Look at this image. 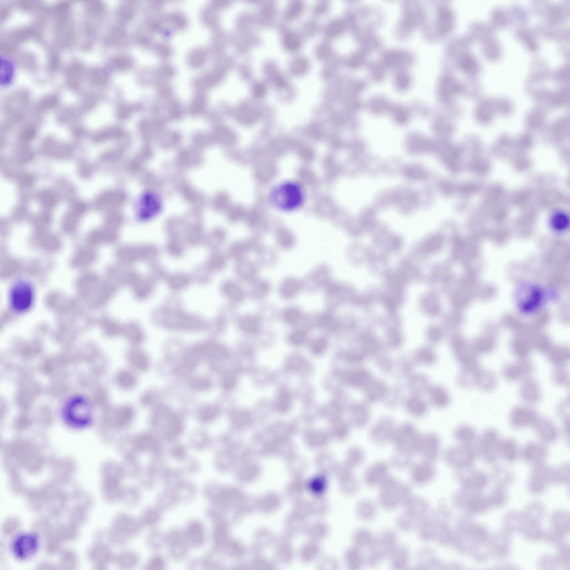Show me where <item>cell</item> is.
Wrapping results in <instances>:
<instances>
[{
	"label": "cell",
	"mask_w": 570,
	"mask_h": 570,
	"mask_svg": "<svg viewBox=\"0 0 570 570\" xmlns=\"http://www.w3.org/2000/svg\"><path fill=\"white\" fill-rule=\"evenodd\" d=\"M498 451L507 459H514L519 453L516 442L511 438L502 439L499 443Z\"/></svg>",
	"instance_id": "16"
},
{
	"label": "cell",
	"mask_w": 570,
	"mask_h": 570,
	"mask_svg": "<svg viewBox=\"0 0 570 570\" xmlns=\"http://www.w3.org/2000/svg\"><path fill=\"white\" fill-rule=\"evenodd\" d=\"M146 544L150 549L159 550L166 544V536L158 531L151 532L146 538Z\"/></svg>",
	"instance_id": "23"
},
{
	"label": "cell",
	"mask_w": 570,
	"mask_h": 570,
	"mask_svg": "<svg viewBox=\"0 0 570 570\" xmlns=\"http://www.w3.org/2000/svg\"><path fill=\"white\" fill-rule=\"evenodd\" d=\"M537 436L545 443L555 442L558 438L559 431L554 422L547 418L539 417L533 426Z\"/></svg>",
	"instance_id": "9"
},
{
	"label": "cell",
	"mask_w": 570,
	"mask_h": 570,
	"mask_svg": "<svg viewBox=\"0 0 570 570\" xmlns=\"http://www.w3.org/2000/svg\"><path fill=\"white\" fill-rule=\"evenodd\" d=\"M552 373V381L558 386H565L569 382V373L566 367H554Z\"/></svg>",
	"instance_id": "22"
},
{
	"label": "cell",
	"mask_w": 570,
	"mask_h": 570,
	"mask_svg": "<svg viewBox=\"0 0 570 570\" xmlns=\"http://www.w3.org/2000/svg\"><path fill=\"white\" fill-rule=\"evenodd\" d=\"M501 439L498 432L494 428H487L481 434L479 441L480 451L486 455H490L498 451Z\"/></svg>",
	"instance_id": "10"
},
{
	"label": "cell",
	"mask_w": 570,
	"mask_h": 570,
	"mask_svg": "<svg viewBox=\"0 0 570 570\" xmlns=\"http://www.w3.org/2000/svg\"><path fill=\"white\" fill-rule=\"evenodd\" d=\"M189 545L187 541H183L168 546L170 556L175 560H181L187 555Z\"/></svg>",
	"instance_id": "21"
},
{
	"label": "cell",
	"mask_w": 570,
	"mask_h": 570,
	"mask_svg": "<svg viewBox=\"0 0 570 570\" xmlns=\"http://www.w3.org/2000/svg\"><path fill=\"white\" fill-rule=\"evenodd\" d=\"M209 385L207 381H204L203 379H198L197 381H195L193 383V387L195 389H204L208 387Z\"/></svg>",
	"instance_id": "38"
},
{
	"label": "cell",
	"mask_w": 570,
	"mask_h": 570,
	"mask_svg": "<svg viewBox=\"0 0 570 570\" xmlns=\"http://www.w3.org/2000/svg\"><path fill=\"white\" fill-rule=\"evenodd\" d=\"M162 509L158 506H149L143 511L140 519L142 526L146 527H154L160 522L162 517Z\"/></svg>",
	"instance_id": "15"
},
{
	"label": "cell",
	"mask_w": 570,
	"mask_h": 570,
	"mask_svg": "<svg viewBox=\"0 0 570 570\" xmlns=\"http://www.w3.org/2000/svg\"><path fill=\"white\" fill-rule=\"evenodd\" d=\"M569 401L566 400L561 401L557 406L558 414L564 421L569 420Z\"/></svg>",
	"instance_id": "32"
},
{
	"label": "cell",
	"mask_w": 570,
	"mask_h": 570,
	"mask_svg": "<svg viewBox=\"0 0 570 570\" xmlns=\"http://www.w3.org/2000/svg\"><path fill=\"white\" fill-rule=\"evenodd\" d=\"M34 298V289L29 282L23 280H18L10 291V307L16 313H25L33 305Z\"/></svg>",
	"instance_id": "4"
},
{
	"label": "cell",
	"mask_w": 570,
	"mask_h": 570,
	"mask_svg": "<svg viewBox=\"0 0 570 570\" xmlns=\"http://www.w3.org/2000/svg\"><path fill=\"white\" fill-rule=\"evenodd\" d=\"M326 347V342L323 339L317 340L312 346V350L316 354L322 353Z\"/></svg>",
	"instance_id": "35"
},
{
	"label": "cell",
	"mask_w": 570,
	"mask_h": 570,
	"mask_svg": "<svg viewBox=\"0 0 570 570\" xmlns=\"http://www.w3.org/2000/svg\"><path fill=\"white\" fill-rule=\"evenodd\" d=\"M512 352L517 359H523L529 358L531 350L527 344L516 342L512 346Z\"/></svg>",
	"instance_id": "27"
},
{
	"label": "cell",
	"mask_w": 570,
	"mask_h": 570,
	"mask_svg": "<svg viewBox=\"0 0 570 570\" xmlns=\"http://www.w3.org/2000/svg\"><path fill=\"white\" fill-rule=\"evenodd\" d=\"M550 293L538 284L529 281L521 282L514 292V300L517 310L524 316H531L539 312L550 296Z\"/></svg>",
	"instance_id": "1"
},
{
	"label": "cell",
	"mask_w": 570,
	"mask_h": 570,
	"mask_svg": "<svg viewBox=\"0 0 570 570\" xmlns=\"http://www.w3.org/2000/svg\"><path fill=\"white\" fill-rule=\"evenodd\" d=\"M498 385V378L495 373L487 370L480 369L476 374L475 387L482 392L490 393L495 390Z\"/></svg>",
	"instance_id": "12"
},
{
	"label": "cell",
	"mask_w": 570,
	"mask_h": 570,
	"mask_svg": "<svg viewBox=\"0 0 570 570\" xmlns=\"http://www.w3.org/2000/svg\"><path fill=\"white\" fill-rule=\"evenodd\" d=\"M546 454L544 445L539 442L529 443L523 449V454L528 459H539L544 457Z\"/></svg>",
	"instance_id": "18"
},
{
	"label": "cell",
	"mask_w": 570,
	"mask_h": 570,
	"mask_svg": "<svg viewBox=\"0 0 570 570\" xmlns=\"http://www.w3.org/2000/svg\"><path fill=\"white\" fill-rule=\"evenodd\" d=\"M10 547L11 552L16 558L26 561L34 557L39 551L40 540L34 533H21L14 537Z\"/></svg>",
	"instance_id": "5"
},
{
	"label": "cell",
	"mask_w": 570,
	"mask_h": 570,
	"mask_svg": "<svg viewBox=\"0 0 570 570\" xmlns=\"http://www.w3.org/2000/svg\"><path fill=\"white\" fill-rule=\"evenodd\" d=\"M181 423L176 419H172L169 427L167 429V434L169 437H173L177 435L181 431Z\"/></svg>",
	"instance_id": "33"
},
{
	"label": "cell",
	"mask_w": 570,
	"mask_h": 570,
	"mask_svg": "<svg viewBox=\"0 0 570 570\" xmlns=\"http://www.w3.org/2000/svg\"><path fill=\"white\" fill-rule=\"evenodd\" d=\"M166 565V561L164 558L160 555H154L151 557L146 564L147 568L151 569H164Z\"/></svg>",
	"instance_id": "29"
},
{
	"label": "cell",
	"mask_w": 570,
	"mask_h": 570,
	"mask_svg": "<svg viewBox=\"0 0 570 570\" xmlns=\"http://www.w3.org/2000/svg\"><path fill=\"white\" fill-rule=\"evenodd\" d=\"M290 405V397L288 393L282 392L279 396L278 400V408L281 411H286L289 409Z\"/></svg>",
	"instance_id": "30"
},
{
	"label": "cell",
	"mask_w": 570,
	"mask_h": 570,
	"mask_svg": "<svg viewBox=\"0 0 570 570\" xmlns=\"http://www.w3.org/2000/svg\"><path fill=\"white\" fill-rule=\"evenodd\" d=\"M305 193L299 184L294 182L282 183L273 189L270 195V203L282 211H292L300 208Z\"/></svg>",
	"instance_id": "3"
},
{
	"label": "cell",
	"mask_w": 570,
	"mask_h": 570,
	"mask_svg": "<svg viewBox=\"0 0 570 570\" xmlns=\"http://www.w3.org/2000/svg\"><path fill=\"white\" fill-rule=\"evenodd\" d=\"M161 478L167 489L172 490L175 489L183 481L182 472L175 470H167Z\"/></svg>",
	"instance_id": "19"
},
{
	"label": "cell",
	"mask_w": 570,
	"mask_h": 570,
	"mask_svg": "<svg viewBox=\"0 0 570 570\" xmlns=\"http://www.w3.org/2000/svg\"><path fill=\"white\" fill-rule=\"evenodd\" d=\"M535 371L534 363L530 358L509 362L502 368V376L506 381L514 382L531 377Z\"/></svg>",
	"instance_id": "6"
},
{
	"label": "cell",
	"mask_w": 570,
	"mask_h": 570,
	"mask_svg": "<svg viewBox=\"0 0 570 570\" xmlns=\"http://www.w3.org/2000/svg\"><path fill=\"white\" fill-rule=\"evenodd\" d=\"M539 417L538 411L533 407L528 404L519 405L514 407L510 412L509 421L513 428L520 430L533 427Z\"/></svg>",
	"instance_id": "7"
},
{
	"label": "cell",
	"mask_w": 570,
	"mask_h": 570,
	"mask_svg": "<svg viewBox=\"0 0 570 570\" xmlns=\"http://www.w3.org/2000/svg\"><path fill=\"white\" fill-rule=\"evenodd\" d=\"M305 336L302 333L297 332L292 336L291 340L295 344H301L305 340Z\"/></svg>",
	"instance_id": "37"
},
{
	"label": "cell",
	"mask_w": 570,
	"mask_h": 570,
	"mask_svg": "<svg viewBox=\"0 0 570 570\" xmlns=\"http://www.w3.org/2000/svg\"><path fill=\"white\" fill-rule=\"evenodd\" d=\"M184 532L189 546L199 547L204 544L205 532L200 521L194 520L189 523Z\"/></svg>",
	"instance_id": "11"
},
{
	"label": "cell",
	"mask_w": 570,
	"mask_h": 570,
	"mask_svg": "<svg viewBox=\"0 0 570 570\" xmlns=\"http://www.w3.org/2000/svg\"><path fill=\"white\" fill-rule=\"evenodd\" d=\"M476 372L462 371L458 377L460 386L465 389H471L475 387V376Z\"/></svg>",
	"instance_id": "25"
},
{
	"label": "cell",
	"mask_w": 570,
	"mask_h": 570,
	"mask_svg": "<svg viewBox=\"0 0 570 570\" xmlns=\"http://www.w3.org/2000/svg\"><path fill=\"white\" fill-rule=\"evenodd\" d=\"M173 491L178 502H187L194 497L196 494V487L192 483L183 480Z\"/></svg>",
	"instance_id": "14"
},
{
	"label": "cell",
	"mask_w": 570,
	"mask_h": 570,
	"mask_svg": "<svg viewBox=\"0 0 570 570\" xmlns=\"http://www.w3.org/2000/svg\"><path fill=\"white\" fill-rule=\"evenodd\" d=\"M177 502V499L173 491L167 489L160 494L157 506L162 510H168L175 506Z\"/></svg>",
	"instance_id": "20"
},
{
	"label": "cell",
	"mask_w": 570,
	"mask_h": 570,
	"mask_svg": "<svg viewBox=\"0 0 570 570\" xmlns=\"http://www.w3.org/2000/svg\"><path fill=\"white\" fill-rule=\"evenodd\" d=\"M135 448L138 451H150L156 450L157 443L155 439L150 436L139 437L135 442Z\"/></svg>",
	"instance_id": "24"
},
{
	"label": "cell",
	"mask_w": 570,
	"mask_h": 570,
	"mask_svg": "<svg viewBox=\"0 0 570 570\" xmlns=\"http://www.w3.org/2000/svg\"><path fill=\"white\" fill-rule=\"evenodd\" d=\"M218 413V409L215 406L206 407L200 412V417L202 421L208 422L213 420Z\"/></svg>",
	"instance_id": "31"
},
{
	"label": "cell",
	"mask_w": 570,
	"mask_h": 570,
	"mask_svg": "<svg viewBox=\"0 0 570 570\" xmlns=\"http://www.w3.org/2000/svg\"><path fill=\"white\" fill-rule=\"evenodd\" d=\"M174 456L177 458H181L183 457L184 452L182 448H178L175 449V451L173 452Z\"/></svg>",
	"instance_id": "39"
},
{
	"label": "cell",
	"mask_w": 570,
	"mask_h": 570,
	"mask_svg": "<svg viewBox=\"0 0 570 570\" xmlns=\"http://www.w3.org/2000/svg\"><path fill=\"white\" fill-rule=\"evenodd\" d=\"M547 358L554 367H566L570 359L569 351L561 347L550 349L547 352Z\"/></svg>",
	"instance_id": "13"
},
{
	"label": "cell",
	"mask_w": 570,
	"mask_h": 570,
	"mask_svg": "<svg viewBox=\"0 0 570 570\" xmlns=\"http://www.w3.org/2000/svg\"><path fill=\"white\" fill-rule=\"evenodd\" d=\"M235 382L236 379L234 376L232 375V374L228 375L226 377L224 381V385L225 388L227 389H231L233 386H234Z\"/></svg>",
	"instance_id": "36"
},
{
	"label": "cell",
	"mask_w": 570,
	"mask_h": 570,
	"mask_svg": "<svg viewBox=\"0 0 570 570\" xmlns=\"http://www.w3.org/2000/svg\"><path fill=\"white\" fill-rule=\"evenodd\" d=\"M552 229L557 232L565 231L568 226V221L565 215L558 214L553 217L551 221Z\"/></svg>",
	"instance_id": "26"
},
{
	"label": "cell",
	"mask_w": 570,
	"mask_h": 570,
	"mask_svg": "<svg viewBox=\"0 0 570 570\" xmlns=\"http://www.w3.org/2000/svg\"><path fill=\"white\" fill-rule=\"evenodd\" d=\"M134 362L135 366H137L141 370H144L148 366L147 358L139 352L134 357Z\"/></svg>",
	"instance_id": "34"
},
{
	"label": "cell",
	"mask_w": 570,
	"mask_h": 570,
	"mask_svg": "<svg viewBox=\"0 0 570 570\" xmlns=\"http://www.w3.org/2000/svg\"><path fill=\"white\" fill-rule=\"evenodd\" d=\"M455 436L462 444L471 445L477 439V432L473 427L468 425H462L456 430Z\"/></svg>",
	"instance_id": "17"
},
{
	"label": "cell",
	"mask_w": 570,
	"mask_h": 570,
	"mask_svg": "<svg viewBox=\"0 0 570 570\" xmlns=\"http://www.w3.org/2000/svg\"><path fill=\"white\" fill-rule=\"evenodd\" d=\"M61 417L65 425L70 428L83 430L90 426L93 422V407L84 396H72L64 403Z\"/></svg>",
	"instance_id": "2"
},
{
	"label": "cell",
	"mask_w": 570,
	"mask_h": 570,
	"mask_svg": "<svg viewBox=\"0 0 570 570\" xmlns=\"http://www.w3.org/2000/svg\"><path fill=\"white\" fill-rule=\"evenodd\" d=\"M139 476L140 484L143 487L151 488L155 486L157 476L149 469L145 472L142 471Z\"/></svg>",
	"instance_id": "28"
},
{
	"label": "cell",
	"mask_w": 570,
	"mask_h": 570,
	"mask_svg": "<svg viewBox=\"0 0 570 570\" xmlns=\"http://www.w3.org/2000/svg\"><path fill=\"white\" fill-rule=\"evenodd\" d=\"M519 389L520 397L528 405L539 403L542 398V391L540 384L533 377L522 381Z\"/></svg>",
	"instance_id": "8"
}]
</instances>
